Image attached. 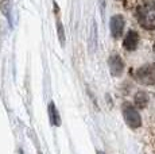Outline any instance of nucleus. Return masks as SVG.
<instances>
[{
	"instance_id": "obj_1",
	"label": "nucleus",
	"mask_w": 155,
	"mask_h": 154,
	"mask_svg": "<svg viewBox=\"0 0 155 154\" xmlns=\"http://www.w3.org/2000/svg\"><path fill=\"white\" fill-rule=\"evenodd\" d=\"M136 18L142 27L147 30H155V4L153 2H146L136 10Z\"/></svg>"
},
{
	"instance_id": "obj_2",
	"label": "nucleus",
	"mask_w": 155,
	"mask_h": 154,
	"mask_svg": "<svg viewBox=\"0 0 155 154\" xmlns=\"http://www.w3.org/2000/svg\"><path fill=\"white\" fill-rule=\"evenodd\" d=\"M123 116H124L126 123L131 129H138V127H140V124H142L140 114H139L138 109L134 107V105L128 104V103H126V104L123 105Z\"/></svg>"
},
{
	"instance_id": "obj_3",
	"label": "nucleus",
	"mask_w": 155,
	"mask_h": 154,
	"mask_svg": "<svg viewBox=\"0 0 155 154\" xmlns=\"http://www.w3.org/2000/svg\"><path fill=\"white\" fill-rule=\"evenodd\" d=\"M136 80L144 85L155 84V66L154 65H144L136 70Z\"/></svg>"
},
{
	"instance_id": "obj_4",
	"label": "nucleus",
	"mask_w": 155,
	"mask_h": 154,
	"mask_svg": "<svg viewBox=\"0 0 155 154\" xmlns=\"http://www.w3.org/2000/svg\"><path fill=\"white\" fill-rule=\"evenodd\" d=\"M109 26H111V32H112V37L113 38L121 37V34H123V30H124V18L121 16V15L112 16Z\"/></svg>"
},
{
	"instance_id": "obj_5",
	"label": "nucleus",
	"mask_w": 155,
	"mask_h": 154,
	"mask_svg": "<svg viewBox=\"0 0 155 154\" xmlns=\"http://www.w3.org/2000/svg\"><path fill=\"white\" fill-rule=\"evenodd\" d=\"M138 43H139V34L134 30H130L127 32L126 38H124V42H123L124 49L130 50V52L131 50H135L136 46H138Z\"/></svg>"
},
{
	"instance_id": "obj_6",
	"label": "nucleus",
	"mask_w": 155,
	"mask_h": 154,
	"mask_svg": "<svg viewBox=\"0 0 155 154\" xmlns=\"http://www.w3.org/2000/svg\"><path fill=\"white\" fill-rule=\"evenodd\" d=\"M108 65H109V69H111V73L113 76H120L121 73H123L124 64L119 55H112L108 61Z\"/></svg>"
},
{
	"instance_id": "obj_7",
	"label": "nucleus",
	"mask_w": 155,
	"mask_h": 154,
	"mask_svg": "<svg viewBox=\"0 0 155 154\" xmlns=\"http://www.w3.org/2000/svg\"><path fill=\"white\" fill-rule=\"evenodd\" d=\"M49 114H50V122H51V124L59 126L61 119H59V114H58V111H57L54 103H50L49 104Z\"/></svg>"
},
{
	"instance_id": "obj_8",
	"label": "nucleus",
	"mask_w": 155,
	"mask_h": 154,
	"mask_svg": "<svg viewBox=\"0 0 155 154\" xmlns=\"http://www.w3.org/2000/svg\"><path fill=\"white\" fill-rule=\"evenodd\" d=\"M135 103H136V105L138 107H146L147 105V103H148V96H147V93L146 92H138L135 95Z\"/></svg>"
},
{
	"instance_id": "obj_9",
	"label": "nucleus",
	"mask_w": 155,
	"mask_h": 154,
	"mask_svg": "<svg viewBox=\"0 0 155 154\" xmlns=\"http://www.w3.org/2000/svg\"><path fill=\"white\" fill-rule=\"evenodd\" d=\"M58 35H59V39H61V42L64 43L65 41V35H64V28H62V25L58 22Z\"/></svg>"
},
{
	"instance_id": "obj_10",
	"label": "nucleus",
	"mask_w": 155,
	"mask_h": 154,
	"mask_svg": "<svg viewBox=\"0 0 155 154\" xmlns=\"http://www.w3.org/2000/svg\"><path fill=\"white\" fill-rule=\"evenodd\" d=\"M97 154H103V153H100V152H99V153H97Z\"/></svg>"
}]
</instances>
